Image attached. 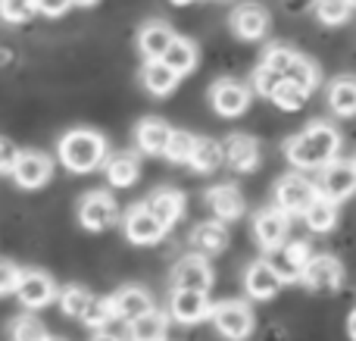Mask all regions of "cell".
<instances>
[{"label":"cell","instance_id":"obj_41","mask_svg":"<svg viewBox=\"0 0 356 341\" xmlns=\"http://www.w3.org/2000/svg\"><path fill=\"white\" fill-rule=\"evenodd\" d=\"M22 276H25V269H19L13 260H3V267H0V292H3V298H13L19 292Z\"/></svg>","mask_w":356,"mask_h":341},{"label":"cell","instance_id":"obj_36","mask_svg":"<svg viewBox=\"0 0 356 341\" xmlns=\"http://www.w3.org/2000/svg\"><path fill=\"white\" fill-rule=\"evenodd\" d=\"M197 148V135H191L188 129H175L172 132V141L166 148V160L169 163H191Z\"/></svg>","mask_w":356,"mask_h":341},{"label":"cell","instance_id":"obj_20","mask_svg":"<svg viewBox=\"0 0 356 341\" xmlns=\"http://www.w3.org/2000/svg\"><path fill=\"white\" fill-rule=\"evenodd\" d=\"M222 148H225V163L234 173H253L259 166V144L250 135L234 132V135H228L222 141Z\"/></svg>","mask_w":356,"mask_h":341},{"label":"cell","instance_id":"obj_9","mask_svg":"<svg viewBox=\"0 0 356 341\" xmlns=\"http://www.w3.org/2000/svg\"><path fill=\"white\" fill-rule=\"evenodd\" d=\"M166 232L169 229L150 213L147 204H138L125 213V238H129L131 244H141V248L144 244H160L163 238H166Z\"/></svg>","mask_w":356,"mask_h":341},{"label":"cell","instance_id":"obj_48","mask_svg":"<svg viewBox=\"0 0 356 341\" xmlns=\"http://www.w3.org/2000/svg\"><path fill=\"white\" fill-rule=\"evenodd\" d=\"M169 3H175V6H188V3H194V0H169Z\"/></svg>","mask_w":356,"mask_h":341},{"label":"cell","instance_id":"obj_2","mask_svg":"<svg viewBox=\"0 0 356 341\" xmlns=\"http://www.w3.org/2000/svg\"><path fill=\"white\" fill-rule=\"evenodd\" d=\"M56 157L72 173H91L106 160V138L94 129H72L60 138Z\"/></svg>","mask_w":356,"mask_h":341},{"label":"cell","instance_id":"obj_33","mask_svg":"<svg viewBox=\"0 0 356 341\" xmlns=\"http://www.w3.org/2000/svg\"><path fill=\"white\" fill-rule=\"evenodd\" d=\"M163 60H166L172 69H178L181 75H188V72H194L197 60H200V50H197V44L188 41V38H175L172 47L166 50V56H163Z\"/></svg>","mask_w":356,"mask_h":341},{"label":"cell","instance_id":"obj_44","mask_svg":"<svg viewBox=\"0 0 356 341\" xmlns=\"http://www.w3.org/2000/svg\"><path fill=\"white\" fill-rule=\"evenodd\" d=\"M35 3H38V13H41V16L56 19V16H63V13H66L75 0H35Z\"/></svg>","mask_w":356,"mask_h":341},{"label":"cell","instance_id":"obj_34","mask_svg":"<svg viewBox=\"0 0 356 341\" xmlns=\"http://www.w3.org/2000/svg\"><path fill=\"white\" fill-rule=\"evenodd\" d=\"M353 3L356 0H316L313 3V13L322 25L334 29V25H344L353 13Z\"/></svg>","mask_w":356,"mask_h":341},{"label":"cell","instance_id":"obj_17","mask_svg":"<svg viewBox=\"0 0 356 341\" xmlns=\"http://www.w3.org/2000/svg\"><path fill=\"white\" fill-rule=\"evenodd\" d=\"M50 175H54V163H50V157L38 154V150H22V160H19L13 179H16L19 188H25V191H35V188L47 185Z\"/></svg>","mask_w":356,"mask_h":341},{"label":"cell","instance_id":"obj_16","mask_svg":"<svg viewBox=\"0 0 356 341\" xmlns=\"http://www.w3.org/2000/svg\"><path fill=\"white\" fill-rule=\"evenodd\" d=\"M284 285V279L275 273V267H272L269 260H257L247 267L244 273V292L250 294L253 301H269L278 294V288Z\"/></svg>","mask_w":356,"mask_h":341},{"label":"cell","instance_id":"obj_42","mask_svg":"<svg viewBox=\"0 0 356 341\" xmlns=\"http://www.w3.org/2000/svg\"><path fill=\"white\" fill-rule=\"evenodd\" d=\"M294 54H297V50L284 47V44H275V47L266 50L263 66H269V69H275V72L284 75V72H288V66H291V60H294Z\"/></svg>","mask_w":356,"mask_h":341},{"label":"cell","instance_id":"obj_7","mask_svg":"<svg viewBox=\"0 0 356 341\" xmlns=\"http://www.w3.org/2000/svg\"><path fill=\"white\" fill-rule=\"evenodd\" d=\"M209 104L219 116L234 119L250 106V88L238 79H219L213 88H209Z\"/></svg>","mask_w":356,"mask_h":341},{"label":"cell","instance_id":"obj_45","mask_svg":"<svg viewBox=\"0 0 356 341\" xmlns=\"http://www.w3.org/2000/svg\"><path fill=\"white\" fill-rule=\"evenodd\" d=\"M316 0H284V10L288 13H303V10H313Z\"/></svg>","mask_w":356,"mask_h":341},{"label":"cell","instance_id":"obj_3","mask_svg":"<svg viewBox=\"0 0 356 341\" xmlns=\"http://www.w3.org/2000/svg\"><path fill=\"white\" fill-rule=\"evenodd\" d=\"M79 223L88 232H106L119 223V204L113 194L106 191H91L79 200Z\"/></svg>","mask_w":356,"mask_h":341},{"label":"cell","instance_id":"obj_10","mask_svg":"<svg viewBox=\"0 0 356 341\" xmlns=\"http://www.w3.org/2000/svg\"><path fill=\"white\" fill-rule=\"evenodd\" d=\"M319 191L332 200H347L356 194V160H332L322 166V182Z\"/></svg>","mask_w":356,"mask_h":341},{"label":"cell","instance_id":"obj_37","mask_svg":"<svg viewBox=\"0 0 356 341\" xmlns=\"http://www.w3.org/2000/svg\"><path fill=\"white\" fill-rule=\"evenodd\" d=\"M94 335H97V338H113V341L131 338V319H125L122 313L110 310V313L104 317V323L94 326Z\"/></svg>","mask_w":356,"mask_h":341},{"label":"cell","instance_id":"obj_15","mask_svg":"<svg viewBox=\"0 0 356 341\" xmlns=\"http://www.w3.org/2000/svg\"><path fill=\"white\" fill-rule=\"evenodd\" d=\"M16 298L22 301V307H29V310H41V307H47L54 298H60V292H56V282L50 279L47 273L29 269V273L22 276V285H19Z\"/></svg>","mask_w":356,"mask_h":341},{"label":"cell","instance_id":"obj_28","mask_svg":"<svg viewBox=\"0 0 356 341\" xmlns=\"http://www.w3.org/2000/svg\"><path fill=\"white\" fill-rule=\"evenodd\" d=\"M104 175L113 188H131L141 175V163H138L135 154H113L110 160L104 163Z\"/></svg>","mask_w":356,"mask_h":341},{"label":"cell","instance_id":"obj_27","mask_svg":"<svg viewBox=\"0 0 356 341\" xmlns=\"http://www.w3.org/2000/svg\"><path fill=\"white\" fill-rule=\"evenodd\" d=\"M303 223H307V229L316 232V235L332 232L334 225H338V200L325 198V194L319 191V198H316L313 204L303 210Z\"/></svg>","mask_w":356,"mask_h":341},{"label":"cell","instance_id":"obj_26","mask_svg":"<svg viewBox=\"0 0 356 341\" xmlns=\"http://www.w3.org/2000/svg\"><path fill=\"white\" fill-rule=\"evenodd\" d=\"M191 248L207 257L222 254V251L228 248V229L222 225V219H209V223L194 225V232H191Z\"/></svg>","mask_w":356,"mask_h":341},{"label":"cell","instance_id":"obj_12","mask_svg":"<svg viewBox=\"0 0 356 341\" xmlns=\"http://www.w3.org/2000/svg\"><path fill=\"white\" fill-rule=\"evenodd\" d=\"M169 313H172L175 323L194 326V323H203L207 317H213V307H209V301H207V292H197V288H172Z\"/></svg>","mask_w":356,"mask_h":341},{"label":"cell","instance_id":"obj_1","mask_svg":"<svg viewBox=\"0 0 356 341\" xmlns=\"http://www.w3.org/2000/svg\"><path fill=\"white\" fill-rule=\"evenodd\" d=\"M341 150V132L328 122H313L300 135L288 138L284 157L294 169H322L338 157Z\"/></svg>","mask_w":356,"mask_h":341},{"label":"cell","instance_id":"obj_5","mask_svg":"<svg viewBox=\"0 0 356 341\" xmlns=\"http://www.w3.org/2000/svg\"><path fill=\"white\" fill-rule=\"evenodd\" d=\"M300 282L316 294H332V292H338L341 282H344V267H341V260L332 254H316V257H309Z\"/></svg>","mask_w":356,"mask_h":341},{"label":"cell","instance_id":"obj_4","mask_svg":"<svg viewBox=\"0 0 356 341\" xmlns=\"http://www.w3.org/2000/svg\"><path fill=\"white\" fill-rule=\"evenodd\" d=\"M316 198H319V188L300 173H288L275 182V204L288 213H300L303 216V210H307Z\"/></svg>","mask_w":356,"mask_h":341},{"label":"cell","instance_id":"obj_47","mask_svg":"<svg viewBox=\"0 0 356 341\" xmlns=\"http://www.w3.org/2000/svg\"><path fill=\"white\" fill-rule=\"evenodd\" d=\"M94 3H100V0H75V6H94Z\"/></svg>","mask_w":356,"mask_h":341},{"label":"cell","instance_id":"obj_32","mask_svg":"<svg viewBox=\"0 0 356 341\" xmlns=\"http://www.w3.org/2000/svg\"><path fill=\"white\" fill-rule=\"evenodd\" d=\"M166 335H169V317H163L156 307L131 323V338H138V341H160Z\"/></svg>","mask_w":356,"mask_h":341},{"label":"cell","instance_id":"obj_22","mask_svg":"<svg viewBox=\"0 0 356 341\" xmlns=\"http://www.w3.org/2000/svg\"><path fill=\"white\" fill-rule=\"evenodd\" d=\"M175 31L169 29L166 22H147L141 31H138V50L144 54V60H163L166 56V50L172 47L175 41Z\"/></svg>","mask_w":356,"mask_h":341},{"label":"cell","instance_id":"obj_24","mask_svg":"<svg viewBox=\"0 0 356 341\" xmlns=\"http://www.w3.org/2000/svg\"><path fill=\"white\" fill-rule=\"evenodd\" d=\"M144 204L150 207V213H154L166 229H172L178 219L184 216V194L178 191V188H156Z\"/></svg>","mask_w":356,"mask_h":341},{"label":"cell","instance_id":"obj_43","mask_svg":"<svg viewBox=\"0 0 356 341\" xmlns=\"http://www.w3.org/2000/svg\"><path fill=\"white\" fill-rule=\"evenodd\" d=\"M19 160H22V150H19L16 144H13V141H3V144H0V173L13 179V173H16Z\"/></svg>","mask_w":356,"mask_h":341},{"label":"cell","instance_id":"obj_35","mask_svg":"<svg viewBox=\"0 0 356 341\" xmlns=\"http://www.w3.org/2000/svg\"><path fill=\"white\" fill-rule=\"evenodd\" d=\"M284 79H294V81H300L307 91H316V88H319V66H316L307 54H294Z\"/></svg>","mask_w":356,"mask_h":341},{"label":"cell","instance_id":"obj_13","mask_svg":"<svg viewBox=\"0 0 356 341\" xmlns=\"http://www.w3.org/2000/svg\"><path fill=\"white\" fill-rule=\"evenodd\" d=\"M228 29L234 31V38L241 41H259L269 31V10L259 3H241L228 16Z\"/></svg>","mask_w":356,"mask_h":341},{"label":"cell","instance_id":"obj_39","mask_svg":"<svg viewBox=\"0 0 356 341\" xmlns=\"http://www.w3.org/2000/svg\"><path fill=\"white\" fill-rule=\"evenodd\" d=\"M282 79H284L282 72H275V69H269V66H263V63H259V66L253 69V91L263 94V97H272V91L278 88V81H282Z\"/></svg>","mask_w":356,"mask_h":341},{"label":"cell","instance_id":"obj_21","mask_svg":"<svg viewBox=\"0 0 356 341\" xmlns=\"http://www.w3.org/2000/svg\"><path fill=\"white\" fill-rule=\"evenodd\" d=\"M178 81H181V72L169 66L166 60H147L141 69V85L147 88L150 97H166V94H172L178 88Z\"/></svg>","mask_w":356,"mask_h":341},{"label":"cell","instance_id":"obj_29","mask_svg":"<svg viewBox=\"0 0 356 341\" xmlns=\"http://www.w3.org/2000/svg\"><path fill=\"white\" fill-rule=\"evenodd\" d=\"M222 160H225V148H222V141H216V138H197L194 157H191L188 166L200 175H209L222 166Z\"/></svg>","mask_w":356,"mask_h":341},{"label":"cell","instance_id":"obj_11","mask_svg":"<svg viewBox=\"0 0 356 341\" xmlns=\"http://www.w3.org/2000/svg\"><path fill=\"white\" fill-rule=\"evenodd\" d=\"M213 323L219 329V335L238 341L253 332V313L244 301H225V304L213 307Z\"/></svg>","mask_w":356,"mask_h":341},{"label":"cell","instance_id":"obj_46","mask_svg":"<svg viewBox=\"0 0 356 341\" xmlns=\"http://www.w3.org/2000/svg\"><path fill=\"white\" fill-rule=\"evenodd\" d=\"M347 335L356 338V310L350 313V317H347Z\"/></svg>","mask_w":356,"mask_h":341},{"label":"cell","instance_id":"obj_8","mask_svg":"<svg viewBox=\"0 0 356 341\" xmlns=\"http://www.w3.org/2000/svg\"><path fill=\"white\" fill-rule=\"evenodd\" d=\"M291 213L282 210V207H266V210H259L257 216H253V238L259 241V248L263 251H272L278 248V244H284V238H288V229H291Z\"/></svg>","mask_w":356,"mask_h":341},{"label":"cell","instance_id":"obj_38","mask_svg":"<svg viewBox=\"0 0 356 341\" xmlns=\"http://www.w3.org/2000/svg\"><path fill=\"white\" fill-rule=\"evenodd\" d=\"M0 13L10 25H22L38 13V3L35 0H0Z\"/></svg>","mask_w":356,"mask_h":341},{"label":"cell","instance_id":"obj_30","mask_svg":"<svg viewBox=\"0 0 356 341\" xmlns=\"http://www.w3.org/2000/svg\"><path fill=\"white\" fill-rule=\"evenodd\" d=\"M60 310L66 313L69 319H81V323H85V317L88 313H91V307H94V294L88 292V288H81V285H66L60 292Z\"/></svg>","mask_w":356,"mask_h":341},{"label":"cell","instance_id":"obj_18","mask_svg":"<svg viewBox=\"0 0 356 341\" xmlns=\"http://www.w3.org/2000/svg\"><path fill=\"white\" fill-rule=\"evenodd\" d=\"M172 125L163 119H141L135 129V144L147 157H166V148L172 141Z\"/></svg>","mask_w":356,"mask_h":341},{"label":"cell","instance_id":"obj_19","mask_svg":"<svg viewBox=\"0 0 356 341\" xmlns=\"http://www.w3.org/2000/svg\"><path fill=\"white\" fill-rule=\"evenodd\" d=\"M207 207L209 213H213L216 219H222V223H232V219H241L247 210L244 204V194H241V188L234 185H216L207 191Z\"/></svg>","mask_w":356,"mask_h":341},{"label":"cell","instance_id":"obj_23","mask_svg":"<svg viewBox=\"0 0 356 341\" xmlns=\"http://www.w3.org/2000/svg\"><path fill=\"white\" fill-rule=\"evenodd\" d=\"M325 104L334 116L350 119L356 116V79L353 75H338L325 88Z\"/></svg>","mask_w":356,"mask_h":341},{"label":"cell","instance_id":"obj_14","mask_svg":"<svg viewBox=\"0 0 356 341\" xmlns=\"http://www.w3.org/2000/svg\"><path fill=\"white\" fill-rule=\"evenodd\" d=\"M172 288H197V292H209V288H213V267H209L207 254L194 251V254L181 257L172 269Z\"/></svg>","mask_w":356,"mask_h":341},{"label":"cell","instance_id":"obj_40","mask_svg":"<svg viewBox=\"0 0 356 341\" xmlns=\"http://www.w3.org/2000/svg\"><path fill=\"white\" fill-rule=\"evenodd\" d=\"M6 335H10V338H47L50 332L44 329L35 317H19L16 323L6 329Z\"/></svg>","mask_w":356,"mask_h":341},{"label":"cell","instance_id":"obj_6","mask_svg":"<svg viewBox=\"0 0 356 341\" xmlns=\"http://www.w3.org/2000/svg\"><path fill=\"white\" fill-rule=\"evenodd\" d=\"M266 260L275 267V273L282 276L284 282H300L303 279V269H307V263H309V244L303 241V238H294V241H288V244H278V248H272V251H266Z\"/></svg>","mask_w":356,"mask_h":341},{"label":"cell","instance_id":"obj_31","mask_svg":"<svg viewBox=\"0 0 356 341\" xmlns=\"http://www.w3.org/2000/svg\"><path fill=\"white\" fill-rule=\"evenodd\" d=\"M272 104L278 106V110H284V113H297L300 106H307V100H309V91L300 85V81H294V79H282L278 81V88L272 91Z\"/></svg>","mask_w":356,"mask_h":341},{"label":"cell","instance_id":"obj_25","mask_svg":"<svg viewBox=\"0 0 356 341\" xmlns=\"http://www.w3.org/2000/svg\"><path fill=\"white\" fill-rule=\"evenodd\" d=\"M110 304H113V310L122 313V317L131 319V323H135L138 317H144V313L154 310V298H150V292L147 288H141V285L119 288V292L110 298Z\"/></svg>","mask_w":356,"mask_h":341}]
</instances>
